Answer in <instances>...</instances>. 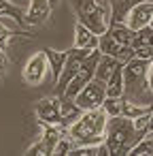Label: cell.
<instances>
[{"label": "cell", "mask_w": 153, "mask_h": 156, "mask_svg": "<svg viewBox=\"0 0 153 156\" xmlns=\"http://www.w3.org/2000/svg\"><path fill=\"white\" fill-rule=\"evenodd\" d=\"M58 2H60V0H49V5H51V7H55Z\"/></svg>", "instance_id": "26"}, {"label": "cell", "mask_w": 153, "mask_h": 156, "mask_svg": "<svg viewBox=\"0 0 153 156\" xmlns=\"http://www.w3.org/2000/svg\"><path fill=\"white\" fill-rule=\"evenodd\" d=\"M11 39H13V30H11V28H7L2 22H0V49H2V51H7V47H9V43H11Z\"/></svg>", "instance_id": "22"}, {"label": "cell", "mask_w": 153, "mask_h": 156, "mask_svg": "<svg viewBox=\"0 0 153 156\" xmlns=\"http://www.w3.org/2000/svg\"><path fill=\"white\" fill-rule=\"evenodd\" d=\"M26 154H36V156H49V150H47V145L43 143V139L41 141H36V143H32L28 150H26Z\"/></svg>", "instance_id": "23"}, {"label": "cell", "mask_w": 153, "mask_h": 156, "mask_svg": "<svg viewBox=\"0 0 153 156\" xmlns=\"http://www.w3.org/2000/svg\"><path fill=\"white\" fill-rule=\"evenodd\" d=\"M62 96L53 94V96H45L36 103L34 113L38 118V122L43 126H62V107H60ZM64 128V126H62Z\"/></svg>", "instance_id": "6"}, {"label": "cell", "mask_w": 153, "mask_h": 156, "mask_svg": "<svg viewBox=\"0 0 153 156\" xmlns=\"http://www.w3.org/2000/svg\"><path fill=\"white\" fill-rule=\"evenodd\" d=\"M60 107H62V126L68 128V126L81 115V109L77 107V103H75L72 98H66V96H62Z\"/></svg>", "instance_id": "17"}, {"label": "cell", "mask_w": 153, "mask_h": 156, "mask_svg": "<svg viewBox=\"0 0 153 156\" xmlns=\"http://www.w3.org/2000/svg\"><path fill=\"white\" fill-rule=\"evenodd\" d=\"M100 109H102L108 118L119 115V109H121V96H104V101H102Z\"/></svg>", "instance_id": "20"}, {"label": "cell", "mask_w": 153, "mask_h": 156, "mask_svg": "<svg viewBox=\"0 0 153 156\" xmlns=\"http://www.w3.org/2000/svg\"><path fill=\"white\" fill-rule=\"evenodd\" d=\"M104 96H106L104 81L91 77V79H89V81L77 92V96H75L72 101L77 103V107H79L81 111H87V109H98V107L102 105Z\"/></svg>", "instance_id": "5"}, {"label": "cell", "mask_w": 153, "mask_h": 156, "mask_svg": "<svg viewBox=\"0 0 153 156\" xmlns=\"http://www.w3.org/2000/svg\"><path fill=\"white\" fill-rule=\"evenodd\" d=\"M11 2L15 5V7H19L24 13H26V9H28V5H30V0H11Z\"/></svg>", "instance_id": "25"}, {"label": "cell", "mask_w": 153, "mask_h": 156, "mask_svg": "<svg viewBox=\"0 0 153 156\" xmlns=\"http://www.w3.org/2000/svg\"><path fill=\"white\" fill-rule=\"evenodd\" d=\"M0 17H11L15 24H19V26H24L26 24V13L19 9V7H15L11 0H0Z\"/></svg>", "instance_id": "19"}, {"label": "cell", "mask_w": 153, "mask_h": 156, "mask_svg": "<svg viewBox=\"0 0 153 156\" xmlns=\"http://www.w3.org/2000/svg\"><path fill=\"white\" fill-rule=\"evenodd\" d=\"M145 135H138L132 120L123 115H113L106 120L104 128V145L108 154H128V150Z\"/></svg>", "instance_id": "3"}, {"label": "cell", "mask_w": 153, "mask_h": 156, "mask_svg": "<svg viewBox=\"0 0 153 156\" xmlns=\"http://www.w3.org/2000/svg\"><path fill=\"white\" fill-rule=\"evenodd\" d=\"M117 64H119V62H117L113 56L100 54L98 64H96V69H94V77H96V79H100V81H106V79H108V75L115 71V66H117Z\"/></svg>", "instance_id": "15"}, {"label": "cell", "mask_w": 153, "mask_h": 156, "mask_svg": "<svg viewBox=\"0 0 153 156\" xmlns=\"http://www.w3.org/2000/svg\"><path fill=\"white\" fill-rule=\"evenodd\" d=\"M151 22H153V0H142V2L134 5L123 17V24L130 30H140L145 26H151Z\"/></svg>", "instance_id": "7"}, {"label": "cell", "mask_w": 153, "mask_h": 156, "mask_svg": "<svg viewBox=\"0 0 153 156\" xmlns=\"http://www.w3.org/2000/svg\"><path fill=\"white\" fill-rule=\"evenodd\" d=\"M104 90L106 96H121L123 94V75H121V64L115 66V71L108 75V79L104 81Z\"/></svg>", "instance_id": "16"}, {"label": "cell", "mask_w": 153, "mask_h": 156, "mask_svg": "<svg viewBox=\"0 0 153 156\" xmlns=\"http://www.w3.org/2000/svg\"><path fill=\"white\" fill-rule=\"evenodd\" d=\"M98 2H102V5H108V0H98Z\"/></svg>", "instance_id": "27"}, {"label": "cell", "mask_w": 153, "mask_h": 156, "mask_svg": "<svg viewBox=\"0 0 153 156\" xmlns=\"http://www.w3.org/2000/svg\"><path fill=\"white\" fill-rule=\"evenodd\" d=\"M70 9L79 24L89 28L94 34L106 32L111 24V9L108 5H102L98 0H70Z\"/></svg>", "instance_id": "4"}, {"label": "cell", "mask_w": 153, "mask_h": 156, "mask_svg": "<svg viewBox=\"0 0 153 156\" xmlns=\"http://www.w3.org/2000/svg\"><path fill=\"white\" fill-rule=\"evenodd\" d=\"M7 69H9L7 56H5V51H2V49H0V79H5V75H7Z\"/></svg>", "instance_id": "24"}, {"label": "cell", "mask_w": 153, "mask_h": 156, "mask_svg": "<svg viewBox=\"0 0 153 156\" xmlns=\"http://www.w3.org/2000/svg\"><path fill=\"white\" fill-rule=\"evenodd\" d=\"M49 13H51L49 0H30L24 20H26L28 26H43L49 20Z\"/></svg>", "instance_id": "9"}, {"label": "cell", "mask_w": 153, "mask_h": 156, "mask_svg": "<svg viewBox=\"0 0 153 156\" xmlns=\"http://www.w3.org/2000/svg\"><path fill=\"white\" fill-rule=\"evenodd\" d=\"M142 2V0H108V9H111V22H123L125 13L134 7Z\"/></svg>", "instance_id": "14"}, {"label": "cell", "mask_w": 153, "mask_h": 156, "mask_svg": "<svg viewBox=\"0 0 153 156\" xmlns=\"http://www.w3.org/2000/svg\"><path fill=\"white\" fill-rule=\"evenodd\" d=\"M72 47H79V49H96V47H98V34H94L89 28H85L83 24L77 22Z\"/></svg>", "instance_id": "10"}, {"label": "cell", "mask_w": 153, "mask_h": 156, "mask_svg": "<svg viewBox=\"0 0 153 156\" xmlns=\"http://www.w3.org/2000/svg\"><path fill=\"white\" fill-rule=\"evenodd\" d=\"M149 111H153L151 105H140V103H136V101H130V98L121 96V109H119V115L134 120V118H138V115H142V113H149Z\"/></svg>", "instance_id": "12"}, {"label": "cell", "mask_w": 153, "mask_h": 156, "mask_svg": "<svg viewBox=\"0 0 153 156\" xmlns=\"http://www.w3.org/2000/svg\"><path fill=\"white\" fill-rule=\"evenodd\" d=\"M43 51H45V58H47L49 73H51V77H53V81H55L58 75H60V71H62V66H64V62H66L68 51H55V49H51V47H45Z\"/></svg>", "instance_id": "11"}, {"label": "cell", "mask_w": 153, "mask_h": 156, "mask_svg": "<svg viewBox=\"0 0 153 156\" xmlns=\"http://www.w3.org/2000/svg\"><path fill=\"white\" fill-rule=\"evenodd\" d=\"M72 141H70V137H68V133L66 135H62L55 143H53V147H51V154H55V156H62V154H68L70 150H72Z\"/></svg>", "instance_id": "21"}, {"label": "cell", "mask_w": 153, "mask_h": 156, "mask_svg": "<svg viewBox=\"0 0 153 156\" xmlns=\"http://www.w3.org/2000/svg\"><path fill=\"white\" fill-rule=\"evenodd\" d=\"M151 60L145 58H130L125 64H121V75H123V94L130 101H136L140 105H151Z\"/></svg>", "instance_id": "1"}, {"label": "cell", "mask_w": 153, "mask_h": 156, "mask_svg": "<svg viewBox=\"0 0 153 156\" xmlns=\"http://www.w3.org/2000/svg\"><path fill=\"white\" fill-rule=\"evenodd\" d=\"M106 32L119 43V45H130L132 43V37H134V30H130L123 22H111Z\"/></svg>", "instance_id": "13"}, {"label": "cell", "mask_w": 153, "mask_h": 156, "mask_svg": "<svg viewBox=\"0 0 153 156\" xmlns=\"http://www.w3.org/2000/svg\"><path fill=\"white\" fill-rule=\"evenodd\" d=\"M151 154H153V133H147L128 150L125 156H151Z\"/></svg>", "instance_id": "18"}, {"label": "cell", "mask_w": 153, "mask_h": 156, "mask_svg": "<svg viewBox=\"0 0 153 156\" xmlns=\"http://www.w3.org/2000/svg\"><path fill=\"white\" fill-rule=\"evenodd\" d=\"M47 73H49V66H47L45 51H38V54H34V56L26 62L22 75H24L26 86H38V83H43V79L47 77Z\"/></svg>", "instance_id": "8"}, {"label": "cell", "mask_w": 153, "mask_h": 156, "mask_svg": "<svg viewBox=\"0 0 153 156\" xmlns=\"http://www.w3.org/2000/svg\"><path fill=\"white\" fill-rule=\"evenodd\" d=\"M106 120H108V115L100 107L87 109V111H81V115L66 128V133L75 145H96V143L104 141Z\"/></svg>", "instance_id": "2"}]
</instances>
